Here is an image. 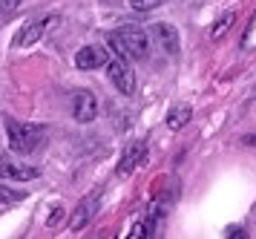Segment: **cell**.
<instances>
[{"instance_id": "obj_1", "label": "cell", "mask_w": 256, "mask_h": 239, "mask_svg": "<svg viewBox=\"0 0 256 239\" xmlns=\"http://www.w3.org/2000/svg\"><path fill=\"white\" fill-rule=\"evenodd\" d=\"M106 44L112 46L116 55L132 58V61H144L147 58V49H150V38H147V32L141 26L124 23V26H118L116 32L106 35Z\"/></svg>"}, {"instance_id": "obj_2", "label": "cell", "mask_w": 256, "mask_h": 239, "mask_svg": "<svg viewBox=\"0 0 256 239\" xmlns=\"http://www.w3.org/2000/svg\"><path fill=\"white\" fill-rule=\"evenodd\" d=\"M6 138H9V147L14 153H35L44 138H46V130L40 124H29V121H14V118H6Z\"/></svg>"}, {"instance_id": "obj_3", "label": "cell", "mask_w": 256, "mask_h": 239, "mask_svg": "<svg viewBox=\"0 0 256 239\" xmlns=\"http://www.w3.org/2000/svg\"><path fill=\"white\" fill-rule=\"evenodd\" d=\"M106 75H110V81L116 84V90L121 92V95H132V92H136V72H132V67L127 64V58L124 55L110 58V64H106Z\"/></svg>"}, {"instance_id": "obj_4", "label": "cell", "mask_w": 256, "mask_h": 239, "mask_svg": "<svg viewBox=\"0 0 256 239\" xmlns=\"http://www.w3.org/2000/svg\"><path fill=\"white\" fill-rule=\"evenodd\" d=\"M72 118L78 124H90L98 118V98L92 90H75L72 92Z\"/></svg>"}, {"instance_id": "obj_5", "label": "cell", "mask_w": 256, "mask_h": 239, "mask_svg": "<svg viewBox=\"0 0 256 239\" xmlns=\"http://www.w3.org/2000/svg\"><path fill=\"white\" fill-rule=\"evenodd\" d=\"M52 23H55L52 15H49V18H35V21H29L24 29L18 32V38H14V49H29L32 44H38V41L46 35V29Z\"/></svg>"}, {"instance_id": "obj_6", "label": "cell", "mask_w": 256, "mask_h": 239, "mask_svg": "<svg viewBox=\"0 0 256 239\" xmlns=\"http://www.w3.org/2000/svg\"><path fill=\"white\" fill-rule=\"evenodd\" d=\"M144 164H147V144L144 141H132L118 159V176H130V173L141 170Z\"/></svg>"}, {"instance_id": "obj_7", "label": "cell", "mask_w": 256, "mask_h": 239, "mask_svg": "<svg viewBox=\"0 0 256 239\" xmlns=\"http://www.w3.org/2000/svg\"><path fill=\"white\" fill-rule=\"evenodd\" d=\"M110 64V55H106V49L101 46H81L78 52H75V67L78 69H101Z\"/></svg>"}, {"instance_id": "obj_8", "label": "cell", "mask_w": 256, "mask_h": 239, "mask_svg": "<svg viewBox=\"0 0 256 239\" xmlns=\"http://www.w3.org/2000/svg\"><path fill=\"white\" fill-rule=\"evenodd\" d=\"M0 176L3 179H12V182H32V179H38L40 176V170L38 167H29V164H14L12 159H0Z\"/></svg>"}, {"instance_id": "obj_9", "label": "cell", "mask_w": 256, "mask_h": 239, "mask_svg": "<svg viewBox=\"0 0 256 239\" xmlns=\"http://www.w3.org/2000/svg\"><path fill=\"white\" fill-rule=\"evenodd\" d=\"M98 202H101V193L90 196V199H84L81 205L75 207V213L70 216V230H81L86 228V222L95 216V210H98Z\"/></svg>"}, {"instance_id": "obj_10", "label": "cell", "mask_w": 256, "mask_h": 239, "mask_svg": "<svg viewBox=\"0 0 256 239\" xmlns=\"http://www.w3.org/2000/svg\"><path fill=\"white\" fill-rule=\"evenodd\" d=\"M152 38L158 41V49H164L167 55L178 52V32L170 23H152Z\"/></svg>"}, {"instance_id": "obj_11", "label": "cell", "mask_w": 256, "mask_h": 239, "mask_svg": "<svg viewBox=\"0 0 256 239\" xmlns=\"http://www.w3.org/2000/svg\"><path fill=\"white\" fill-rule=\"evenodd\" d=\"M190 118H193V107L190 104H176L173 110L167 113V127L170 130H182Z\"/></svg>"}, {"instance_id": "obj_12", "label": "cell", "mask_w": 256, "mask_h": 239, "mask_svg": "<svg viewBox=\"0 0 256 239\" xmlns=\"http://www.w3.org/2000/svg\"><path fill=\"white\" fill-rule=\"evenodd\" d=\"M239 46H242L244 52H254V49H256V15L250 18V23H248V29H244Z\"/></svg>"}, {"instance_id": "obj_13", "label": "cell", "mask_w": 256, "mask_h": 239, "mask_svg": "<svg viewBox=\"0 0 256 239\" xmlns=\"http://www.w3.org/2000/svg\"><path fill=\"white\" fill-rule=\"evenodd\" d=\"M233 18H236V15H233V12H228V15H222L219 21L213 23V29H210V35H213V38H222V32H224V29H230Z\"/></svg>"}, {"instance_id": "obj_14", "label": "cell", "mask_w": 256, "mask_h": 239, "mask_svg": "<svg viewBox=\"0 0 256 239\" xmlns=\"http://www.w3.org/2000/svg\"><path fill=\"white\" fill-rule=\"evenodd\" d=\"M127 3L136 12H150V9H156V6H162L164 0H127Z\"/></svg>"}, {"instance_id": "obj_15", "label": "cell", "mask_w": 256, "mask_h": 239, "mask_svg": "<svg viewBox=\"0 0 256 239\" xmlns=\"http://www.w3.org/2000/svg\"><path fill=\"white\" fill-rule=\"evenodd\" d=\"M20 199H24L20 190H9V187L0 184V202H20Z\"/></svg>"}, {"instance_id": "obj_16", "label": "cell", "mask_w": 256, "mask_h": 239, "mask_svg": "<svg viewBox=\"0 0 256 239\" xmlns=\"http://www.w3.org/2000/svg\"><path fill=\"white\" fill-rule=\"evenodd\" d=\"M20 3H24V0H0V15H9V12H14Z\"/></svg>"}, {"instance_id": "obj_17", "label": "cell", "mask_w": 256, "mask_h": 239, "mask_svg": "<svg viewBox=\"0 0 256 239\" xmlns=\"http://www.w3.org/2000/svg\"><path fill=\"white\" fill-rule=\"evenodd\" d=\"M228 236H230V239H239V236H244V230L239 228V225H233V228H228Z\"/></svg>"}, {"instance_id": "obj_18", "label": "cell", "mask_w": 256, "mask_h": 239, "mask_svg": "<svg viewBox=\"0 0 256 239\" xmlns=\"http://www.w3.org/2000/svg\"><path fill=\"white\" fill-rule=\"evenodd\" d=\"M244 141H248V144H256V136H248Z\"/></svg>"}]
</instances>
